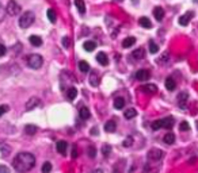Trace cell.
<instances>
[{
  "label": "cell",
  "mask_w": 198,
  "mask_h": 173,
  "mask_svg": "<svg viewBox=\"0 0 198 173\" xmlns=\"http://www.w3.org/2000/svg\"><path fill=\"white\" fill-rule=\"evenodd\" d=\"M12 165H14L16 172H21V173L29 172L36 165V157L31 153H19L14 158Z\"/></svg>",
  "instance_id": "1"
},
{
  "label": "cell",
  "mask_w": 198,
  "mask_h": 173,
  "mask_svg": "<svg viewBox=\"0 0 198 173\" xmlns=\"http://www.w3.org/2000/svg\"><path fill=\"white\" fill-rule=\"evenodd\" d=\"M33 22H34V14L31 11H26L19 18V26L22 29H27V27H30L33 24Z\"/></svg>",
  "instance_id": "2"
},
{
  "label": "cell",
  "mask_w": 198,
  "mask_h": 173,
  "mask_svg": "<svg viewBox=\"0 0 198 173\" xmlns=\"http://www.w3.org/2000/svg\"><path fill=\"white\" fill-rule=\"evenodd\" d=\"M44 64V60L39 54H30L27 57V65H29L31 69H39Z\"/></svg>",
  "instance_id": "3"
},
{
  "label": "cell",
  "mask_w": 198,
  "mask_h": 173,
  "mask_svg": "<svg viewBox=\"0 0 198 173\" xmlns=\"http://www.w3.org/2000/svg\"><path fill=\"white\" fill-rule=\"evenodd\" d=\"M7 14H10L11 16H15V15H18L21 12V7L19 4L15 1V0H10L8 4H7V8H6Z\"/></svg>",
  "instance_id": "4"
},
{
  "label": "cell",
  "mask_w": 198,
  "mask_h": 173,
  "mask_svg": "<svg viewBox=\"0 0 198 173\" xmlns=\"http://www.w3.org/2000/svg\"><path fill=\"white\" fill-rule=\"evenodd\" d=\"M163 157V152L160 149H151L148 152V158L152 161H159Z\"/></svg>",
  "instance_id": "5"
},
{
  "label": "cell",
  "mask_w": 198,
  "mask_h": 173,
  "mask_svg": "<svg viewBox=\"0 0 198 173\" xmlns=\"http://www.w3.org/2000/svg\"><path fill=\"white\" fill-rule=\"evenodd\" d=\"M187 100H189V93H186V92H180V93L178 95V104H179L180 108H186Z\"/></svg>",
  "instance_id": "6"
},
{
  "label": "cell",
  "mask_w": 198,
  "mask_h": 173,
  "mask_svg": "<svg viewBox=\"0 0 198 173\" xmlns=\"http://www.w3.org/2000/svg\"><path fill=\"white\" fill-rule=\"evenodd\" d=\"M151 77V73L148 71H145V69H140V71L136 72V79L139 80V81H145V80H148Z\"/></svg>",
  "instance_id": "7"
},
{
  "label": "cell",
  "mask_w": 198,
  "mask_h": 173,
  "mask_svg": "<svg viewBox=\"0 0 198 173\" xmlns=\"http://www.w3.org/2000/svg\"><path fill=\"white\" fill-rule=\"evenodd\" d=\"M37 106H39V99L38 97H31V99H29L26 103V110L27 111H31V110H34Z\"/></svg>",
  "instance_id": "8"
},
{
  "label": "cell",
  "mask_w": 198,
  "mask_h": 173,
  "mask_svg": "<svg viewBox=\"0 0 198 173\" xmlns=\"http://www.w3.org/2000/svg\"><path fill=\"white\" fill-rule=\"evenodd\" d=\"M140 89L144 91L145 93H155V92L157 91V87L155 84H145V85H142Z\"/></svg>",
  "instance_id": "9"
},
{
  "label": "cell",
  "mask_w": 198,
  "mask_h": 173,
  "mask_svg": "<svg viewBox=\"0 0 198 173\" xmlns=\"http://www.w3.org/2000/svg\"><path fill=\"white\" fill-rule=\"evenodd\" d=\"M154 16L156 18L157 22H162L163 18H164V10H163L162 7H156V8L154 10Z\"/></svg>",
  "instance_id": "10"
},
{
  "label": "cell",
  "mask_w": 198,
  "mask_h": 173,
  "mask_svg": "<svg viewBox=\"0 0 198 173\" xmlns=\"http://www.w3.org/2000/svg\"><path fill=\"white\" fill-rule=\"evenodd\" d=\"M96 61L99 62L101 65H103V66H106V65L109 64V58H107L106 53H102V52L96 54Z\"/></svg>",
  "instance_id": "11"
},
{
  "label": "cell",
  "mask_w": 198,
  "mask_h": 173,
  "mask_svg": "<svg viewBox=\"0 0 198 173\" xmlns=\"http://www.w3.org/2000/svg\"><path fill=\"white\" fill-rule=\"evenodd\" d=\"M67 147H68V144H67L65 141H59L57 145H56V149H57V152H59L60 154H65Z\"/></svg>",
  "instance_id": "12"
},
{
  "label": "cell",
  "mask_w": 198,
  "mask_h": 173,
  "mask_svg": "<svg viewBox=\"0 0 198 173\" xmlns=\"http://www.w3.org/2000/svg\"><path fill=\"white\" fill-rule=\"evenodd\" d=\"M191 16H193V12H187V14L182 15V16L179 18V24H182V26H186V24H189Z\"/></svg>",
  "instance_id": "13"
},
{
  "label": "cell",
  "mask_w": 198,
  "mask_h": 173,
  "mask_svg": "<svg viewBox=\"0 0 198 173\" xmlns=\"http://www.w3.org/2000/svg\"><path fill=\"white\" fill-rule=\"evenodd\" d=\"M132 57H133V58H136V60H142V58L145 57L144 49H142V47H140V49H136L133 53H132Z\"/></svg>",
  "instance_id": "14"
},
{
  "label": "cell",
  "mask_w": 198,
  "mask_h": 173,
  "mask_svg": "<svg viewBox=\"0 0 198 173\" xmlns=\"http://www.w3.org/2000/svg\"><path fill=\"white\" fill-rule=\"evenodd\" d=\"M115 129H117V124H115L114 120H109L105 124V131H107V133H114Z\"/></svg>",
  "instance_id": "15"
},
{
  "label": "cell",
  "mask_w": 198,
  "mask_h": 173,
  "mask_svg": "<svg viewBox=\"0 0 198 173\" xmlns=\"http://www.w3.org/2000/svg\"><path fill=\"white\" fill-rule=\"evenodd\" d=\"M90 84L92 87H98L99 85V76H98L96 72H91V76H90Z\"/></svg>",
  "instance_id": "16"
},
{
  "label": "cell",
  "mask_w": 198,
  "mask_h": 173,
  "mask_svg": "<svg viewBox=\"0 0 198 173\" xmlns=\"http://www.w3.org/2000/svg\"><path fill=\"white\" fill-rule=\"evenodd\" d=\"M29 41H30V43L33 45V46H41L42 45V39H41V37H38V35H31L29 38Z\"/></svg>",
  "instance_id": "17"
},
{
  "label": "cell",
  "mask_w": 198,
  "mask_h": 173,
  "mask_svg": "<svg viewBox=\"0 0 198 173\" xmlns=\"http://www.w3.org/2000/svg\"><path fill=\"white\" fill-rule=\"evenodd\" d=\"M83 47L86 52H92V50L96 49V43H95L94 41H86L83 43Z\"/></svg>",
  "instance_id": "18"
},
{
  "label": "cell",
  "mask_w": 198,
  "mask_h": 173,
  "mask_svg": "<svg viewBox=\"0 0 198 173\" xmlns=\"http://www.w3.org/2000/svg\"><path fill=\"white\" fill-rule=\"evenodd\" d=\"M134 43H136V38L134 37H128V38H125L122 41V46L124 47H130V46H133Z\"/></svg>",
  "instance_id": "19"
},
{
  "label": "cell",
  "mask_w": 198,
  "mask_h": 173,
  "mask_svg": "<svg viewBox=\"0 0 198 173\" xmlns=\"http://www.w3.org/2000/svg\"><path fill=\"white\" fill-rule=\"evenodd\" d=\"M162 124H163V127H166V129H171V127L174 126V119H172L171 116L164 118V119H162Z\"/></svg>",
  "instance_id": "20"
},
{
  "label": "cell",
  "mask_w": 198,
  "mask_h": 173,
  "mask_svg": "<svg viewBox=\"0 0 198 173\" xmlns=\"http://www.w3.org/2000/svg\"><path fill=\"white\" fill-rule=\"evenodd\" d=\"M139 23H140V26H141V27H144V29H151V27H152L151 21H149V19H148V18H145V16L140 18Z\"/></svg>",
  "instance_id": "21"
},
{
  "label": "cell",
  "mask_w": 198,
  "mask_h": 173,
  "mask_svg": "<svg viewBox=\"0 0 198 173\" xmlns=\"http://www.w3.org/2000/svg\"><path fill=\"white\" fill-rule=\"evenodd\" d=\"M163 141H164V144H167V145H172L175 142V135L172 134V133H167V134L164 135V138H163Z\"/></svg>",
  "instance_id": "22"
},
{
  "label": "cell",
  "mask_w": 198,
  "mask_h": 173,
  "mask_svg": "<svg viewBox=\"0 0 198 173\" xmlns=\"http://www.w3.org/2000/svg\"><path fill=\"white\" fill-rule=\"evenodd\" d=\"M75 6L77 7V11L80 14H84L86 12V4H84L83 0H75Z\"/></svg>",
  "instance_id": "23"
},
{
  "label": "cell",
  "mask_w": 198,
  "mask_h": 173,
  "mask_svg": "<svg viewBox=\"0 0 198 173\" xmlns=\"http://www.w3.org/2000/svg\"><path fill=\"white\" fill-rule=\"evenodd\" d=\"M79 115H80V118H82V119L86 120V119H88L91 114H90V110L87 108V107H82V108L79 110Z\"/></svg>",
  "instance_id": "24"
},
{
  "label": "cell",
  "mask_w": 198,
  "mask_h": 173,
  "mask_svg": "<svg viewBox=\"0 0 198 173\" xmlns=\"http://www.w3.org/2000/svg\"><path fill=\"white\" fill-rule=\"evenodd\" d=\"M125 106V99L124 97H117V99L114 100V107L117 110H122Z\"/></svg>",
  "instance_id": "25"
},
{
  "label": "cell",
  "mask_w": 198,
  "mask_h": 173,
  "mask_svg": "<svg viewBox=\"0 0 198 173\" xmlns=\"http://www.w3.org/2000/svg\"><path fill=\"white\" fill-rule=\"evenodd\" d=\"M76 96H77V89L75 88V87H71V88L67 91V97H68L69 100H73Z\"/></svg>",
  "instance_id": "26"
},
{
  "label": "cell",
  "mask_w": 198,
  "mask_h": 173,
  "mask_svg": "<svg viewBox=\"0 0 198 173\" xmlns=\"http://www.w3.org/2000/svg\"><path fill=\"white\" fill-rule=\"evenodd\" d=\"M37 126H34V124H27L26 127H24V133L26 134H29V135H34L37 133Z\"/></svg>",
  "instance_id": "27"
},
{
  "label": "cell",
  "mask_w": 198,
  "mask_h": 173,
  "mask_svg": "<svg viewBox=\"0 0 198 173\" xmlns=\"http://www.w3.org/2000/svg\"><path fill=\"white\" fill-rule=\"evenodd\" d=\"M175 87H176V84H175V80L171 79V77H168V79L166 80V88L168 89V91H174Z\"/></svg>",
  "instance_id": "28"
},
{
  "label": "cell",
  "mask_w": 198,
  "mask_h": 173,
  "mask_svg": "<svg viewBox=\"0 0 198 173\" xmlns=\"http://www.w3.org/2000/svg\"><path fill=\"white\" fill-rule=\"evenodd\" d=\"M79 69H80V72H83V73H87V72H90V65H88V62L80 61V62H79Z\"/></svg>",
  "instance_id": "29"
},
{
  "label": "cell",
  "mask_w": 198,
  "mask_h": 173,
  "mask_svg": "<svg viewBox=\"0 0 198 173\" xmlns=\"http://www.w3.org/2000/svg\"><path fill=\"white\" fill-rule=\"evenodd\" d=\"M124 115H125V118H126V119H133V118L137 115V111L134 108H129V110H126V111H125Z\"/></svg>",
  "instance_id": "30"
},
{
  "label": "cell",
  "mask_w": 198,
  "mask_h": 173,
  "mask_svg": "<svg viewBox=\"0 0 198 173\" xmlns=\"http://www.w3.org/2000/svg\"><path fill=\"white\" fill-rule=\"evenodd\" d=\"M46 15H47V19H49L52 23L56 22V12H54V10L49 8V10H47V12H46Z\"/></svg>",
  "instance_id": "31"
},
{
  "label": "cell",
  "mask_w": 198,
  "mask_h": 173,
  "mask_svg": "<svg viewBox=\"0 0 198 173\" xmlns=\"http://www.w3.org/2000/svg\"><path fill=\"white\" fill-rule=\"evenodd\" d=\"M110 153H111V146H110V145H103V146H102V154H103L105 157H109Z\"/></svg>",
  "instance_id": "32"
},
{
  "label": "cell",
  "mask_w": 198,
  "mask_h": 173,
  "mask_svg": "<svg viewBox=\"0 0 198 173\" xmlns=\"http://www.w3.org/2000/svg\"><path fill=\"white\" fill-rule=\"evenodd\" d=\"M149 52H151L152 54H156L157 52H159V46H157V45L155 43L154 41L149 42Z\"/></svg>",
  "instance_id": "33"
},
{
  "label": "cell",
  "mask_w": 198,
  "mask_h": 173,
  "mask_svg": "<svg viewBox=\"0 0 198 173\" xmlns=\"http://www.w3.org/2000/svg\"><path fill=\"white\" fill-rule=\"evenodd\" d=\"M50 170H52L50 162H45V164L42 165V173H50Z\"/></svg>",
  "instance_id": "34"
},
{
  "label": "cell",
  "mask_w": 198,
  "mask_h": 173,
  "mask_svg": "<svg viewBox=\"0 0 198 173\" xmlns=\"http://www.w3.org/2000/svg\"><path fill=\"white\" fill-rule=\"evenodd\" d=\"M87 154H88L90 158H95V155H96V149L94 146H90L88 150H87Z\"/></svg>",
  "instance_id": "35"
},
{
  "label": "cell",
  "mask_w": 198,
  "mask_h": 173,
  "mask_svg": "<svg viewBox=\"0 0 198 173\" xmlns=\"http://www.w3.org/2000/svg\"><path fill=\"white\" fill-rule=\"evenodd\" d=\"M162 127H163V124H162V119L155 120L154 123H152V130H159V129H162Z\"/></svg>",
  "instance_id": "36"
},
{
  "label": "cell",
  "mask_w": 198,
  "mask_h": 173,
  "mask_svg": "<svg viewBox=\"0 0 198 173\" xmlns=\"http://www.w3.org/2000/svg\"><path fill=\"white\" fill-rule=\"evenodd\" d=\"M179 129L182 130V131H187V130H190V124L187 123V122H182L179 126Z\"/></svg>",
  "instance_id": "37"
},
{
  "label": "cell",
  "mask_w": 198,
  "mask_h": 173,
  "mask_svg": "<svg viewBox=\"0 0 198 173\" xmlns=\"http://www.w3.org/2000/svg\"><path fill=\"white\" fill-rule=\"evenodd\" d=\"M62 46H64L65 49H68V47L71 46V41H69L68 37H64V38H62Z\"/></svg>",
  "instance_id": "38"
},
{
  "label": "cell",
  "mask_w": 198,
  "mask_h": 173,
  "mask_svg": "<svg viewBox=\"0 0 198 173\" xmlns=\"http://www.w3.org/2000/svg\"><path fill=\"white\" fill-rule=\"evenodd\" d=\"M8 110H10V107L7 106V104H3V106H0V116L6 114V112L8 111Z\"/></svg>",
  "instance_id": "39"
},
{
  "label": "cell",
  "mask_w": 198,
  "mask_h": 173,
  "mask_svg": "<svg viewBox=\"0 0 198 173\" xmlns=\"http://www.w3.org/2000/svg\"><path fill=\"white\" fill-rule=\"evenodd\" d=\"M132 142H133V138H132V137H128L124 141V144H122V145H124L125 147H129L130 145H132Z\"/></svg>",
  "instance_id": "40"
},
{
  "label": "cell",
  "mask_w": 198,
  "mask_h": 173,
  "mask_svg": "<svg viewBox=\"0 0 198 173\" xmlns=\"http://www.w3.org/2000/svg\"><path fill=\"white\" fill-rule=\"evenodd\" d=\"M7 53V49H6V46H4V45H1L0 43V57H3L4 54Z\"/></svg>",
  "instance_id": "41"
},
{
  "label": "cell",
  "mask_w": 198,
  "mask_h": 173,
  "mask_svg": "<svg viewBox=\"0 0 198 173\" xmlns=\"http://www.w3.org/2000/svg\"><path fill=\"white\" fill-rule=\"evenodd\" d=\"M0 173H10V169L6 165H0Z\"/></svg>",
  "instance_id": "42"
},
{
  "label": "cell",
  "mask_w": 198,
  "mask_h": 173,
  "mask_svg": "<svg viewBox=\"0 0 198 173\" xmlns=\"http://www.w3.org/2000/svg\"><path fill=\"white\" fill-rule=\"evenodd\" d=\"M77 157V150H76V146L72 147V158H76Z\"/></svg>",
  "instance_id": "43"
},
{
  "label": "cell",
  "mask_w": 198,
  "mask_h": 173,
  "mask_svg": "<svg viewBox=\"0 0 198 173\" xmlns=\"http://www.w3.org/2000/svg\"><path fill=\"white\" fill-rule=\"evenodd\" d=\"M0 149H1V152H3V154H4V155H6L7 153H8L10 150H11V149H10V147H6V146H1V147H0Z\"/></svg>",
  "instance_id": "44"
},
{
  "label": "cell",
  "mask_w": 198,
  "mask_h": 173,
  "mask_svg": "<svg viewBox=\"0 0 198 173\" xmlns=\"http://www.w3.org/2000/svg\"><path fill=\"white\" fill-rule=\"evenodd\" d=\"M3 18H4V10L0 7V22L3 21Z\"/></svg>",
  "instance_id": "45"
},
{
  "label": "cell",
  "mask_w": 198,
  "mask_h": 173,
  "mask_svg": "<svg viewBox=\"0 0 198 173\" xmlns=\"http://www.w3.org/2000/svg\"><path fill=\"white\" fill-rule=\"evenodd\" d=\"M92 173H103V170H102V169H96V170H94Z\"/></svg>",
  "instance_id": "46"
},
{
  "label": "cell",
  "mask_w": 198,
  "mask_h": 173,
  "mask_svg": "<svg viewBox=\"0 0 198 173\" xmlns=\"http://www.w3.org/2000/svg\"><path fill=\"white\" fill-rule=\"evenodd\" d=\"M92 134L96 135V134H98V130H96V129H92Z\"/></svg>",
  "instance_id": "47"
},
{
  "label": "cell",
  "mask_w": 198,
  "mask_h": 173,
  "mask_svg": "<svg viewBox=\"0 0 198 173\" xmlns=\"http://www.w3.org/2000/svg\"><path fill=\"white\" fill-rule=\"evenodd\" d=\"M114 173H121V172H119L118 169H114Z\"/></svg>",
  "instance_id": "48"
},
{
  "label": "cell",
  "mask_w": 198,
  "mask_h": 173,
  "mask_svg": "<svg viewBox=\"0 0 198 173\" xmlns=\"http://www.w3.org/2000/svg\"><path fill=\"white\" fill-rule=\"evenodd\" d=\"M115 1H122V0H115Z\"/></svg>",
  "instance_id": "49"
},
{
  "label": "cell",
  "mask_w": 198,
  "mask_h": 173,
  "mask_svg": "<svg viewBox=\"0 0 198 173\" xmlns=\"http://www.w3.org/2000/svg\"><path fill=\"white\" fill-rule=\"evenodd\" d=\"M197 127H198V123H197Z\"/></svg>",
  "instance_id": "50"
}]
</instances>
